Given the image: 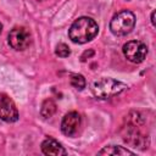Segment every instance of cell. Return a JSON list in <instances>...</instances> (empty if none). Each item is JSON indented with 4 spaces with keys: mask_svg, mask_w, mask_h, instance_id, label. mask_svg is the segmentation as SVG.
<instances>
[{
    "mask_svg": "<svg viewBox=\"0 0 156 156\" xmlns=\"http://www.w3.org/2000/svg\"><path fill=\"white\" fill-rule=\"evenodd\" d=\"M99 33L98 23L90 17L77 18L68 29L69 39L76 44H85L91 41Z\"/></svg>",
    "mask_w": 156,
    "mask_h": 156,
    "instance_id": "1",
    "label": "cell"
},
{
    "mask_svg": "<svg viewBox=\"0 0 156 156\" xmlns=\"http://www.w3.org/2000/svg\"><path fill=\"white\" fill-rule=\"evenodd\" d=\"M126 88H127V85L124 83H122L117 79H113V78H100V79L93 82V84L90 87L93 95L100 100L110 99L115 95H118Z\"/></svg>",
    "mask_w": 156,
    "mask_h": 156,
    "instance_id": "2",
    "label": "cell"
},
{
    "mask_svg": "<svg viewBox=\"0 0 156 156\" xmlns=\"http://www.w3.org/2000/svg\"><path fill=\"white\" fill-rule=\"evenodd\" d=\"M135 117L133 118V121L128 122L126 127H123V132H122V138L123 140L129 144L130 146L133 147H136L139 150H145L147 149L149 146V139L145 134H143L139 129V126L141 124L138 123V118H139V115L138 113H134Z\"/></svg>",
    "mask_w": 156,
    "mask_h": 156,
    "instance_id": "3",
    "label": "cell"
},
{
    "mask_svg": "<svg viewBox=\"0 0 156 156\" xmlns=\"http://www.w3.org/2000/svg\"><path fill=\"white\" fill-rule=\"evenodd\" d=\"M135 27V15L129 10L117 12L110 21V30L113 35L123 37L129 34Z\"/></svg>",
    "mask_w": 156,
    "mask_h": 156,
    "instance_id": "4",
    "label": "cell"
},
{
    "mask_svg": "<svg viewBox=\"0 0 156 156\" xmlns=\"http://www.w3.org/2000/svg\"><path fill=\"white\" fill-rule=\"evenodd\" d=\"M122 51L128 61L133 63H140L147 55V46L140 40H130L123 45Z\"/></svg>",
    "mask_w": 156,
    "mask_h": 156,
    "instance_id": "5",
    "label": "cell"
},
{
    "mask_svg": "<svg viewBox=\"0 0 156 156\" xmlns=\"http://www.w3.org/2000/svg\"><path fill=\"white\" fill-rule=\"evenodd\" d=\"M7 41H9L10 46L12 49H15L16 51H23L29 46V44L32 41L30 33L24 27H15L13 29L10 30Z\"/></svg>",
    "mask_w": 156,
    "mask_h": 156,
    "instance_id": "6",
    "label": "cell"
},
{
    "mask_svg": "<svg viewBox=\"0 0 156 156\" xmlns=\"http://www.w3.org/2000/svg\"><path fill=\"white\" fill-rule=\"evenodd\" d=\"M0 119L9 123L18 119V110L13 100L4 93H0Z\"/></svg>",
    "mask_w": 156,
    "mask_h": 156,
    "instance_id": "7",
    "label": "cell"
},
{
    "mask_svg": "<svg viewBox=\"0 0 156 156\" xmlns=\"http://www.w3.org/2000/svg\"><path fill=\"white\" fill-rule=\"evenodd\" d=\"M80 126V116L76 111L66 113L61 121V132L67 136H74Z\"/></svg>",
    "mask_w": 156,
    "mask_h": 156,
    "instance_id": "8",
    "label": "cell"
},
{
    "mask_svg": "<svg viewBox=\"0 0 156 156\" xmlns=\"http://www.w3.org/2000/svg\"><path fill=\"white\" fill-rule=\"evenodd\" d=\"M40 149L43 151L44 155L48 156H61V155H67V151L65 150V147L54 138H46L41 145Z\"/></svg>",
    "mask_w": 156,
    "mask_h": 156,
    "instance_id": "9",
    "label": "cell"
},
{
    "mask_svg": "<svg viewBox=\"0 0 156 156\" xmlns=\"http://www.w3.org/2000/svg\"><path fill=\"white\" fill-rule=\"evenodd\" d=\"M99 155H134L133 151L123 147V146H118V145H107L104 146L99 152Z\"/></svg>",
    "mask_w": 156,
    "mask_h": 156,
    "instance_id": "10",
    "label": "cell"
},
{
    "mask_svg": "<svg viewBox=\"0 0 156 156\" xmlns=\"http://www.w3.org/2000/svg\"><path fill=\"white\" fill-rule=\"evenodd\" d=\"M56 112V104L52 99H46L43 101L41 108H40V115L44 118H50L54 116V113Z\"/></svg>",
    "mask_w": 156,
    "mask_h": 156,
    "instance_id": "11",
    "label": "cell"
},
{
    "mask_svg": "<svg viewBox=\"0 0 156 156\" xmlns=\"http://www.w3.org/2000/svg\"><path fill=\"white\" fill-rule=\"evenodd\" d=\"M69 83L73 88H76L77 90H83L85 88V78L82 76V74H78V73H73L71 74V79H69Z\"/></svg>",
    "mask_w": 156,
    "mask_h": 156,
    "instance_id": "12",
    "label": "cell"
},
{
    "mask_svg": "<svg viewBox=\"0 0 156 156\" xmlns=\"http://www.w3.org/2000/svg\"><path fill=\"white\" fill-rule=\"evenodd\" d=\"M55 54L58 57H68L71 55V50H69V48L66 44L60 43V44H57V46L55 49Z\"/></svg>",
    "mask_w": 156,
    "mask_h": 156,
    "instance_id": "13",
    "label": "cell"
},
{
    "mask_svg": "<svg viewBox=\"0 0 156 156\" xmlns=\"http://www.w3.org/2000/svg\"><path fill=\"white\" fill-rule=\"evenodd\" d=\"M94 55H95V51H94L93 49L85 50V51L82 54V56H80V61L84 62V61H87V58H89V57H91V56H94Z\"/></svg>",
    "mask_w": 156,
    "mask_h": 156,
    "instance_id": "14",
    "label": "cell"
},
{
    "mask_svg": "<svg viewBox=\"0 0 156 156\" xmlns=\"http://www.w3.org/2000/svg\"><path fill=\"white\" fill-rule=\"evenodd\" d=\"M151 23H152V26L156 24V23H155V11L151 12Z\"/></svg>",
    "mask_w": 156,
    "mask_h": 156,
    "instance_id": "15",
    "label": "cell"
},
{
    "mask_svg": "<svg viewBox=\"0 0 156 156\" xmlns=\"http://www.w3.org/2000/svg\"><path fill=\"white\" fill-rule=\"evenodd\" d=\"M1 32H2V24L0 23V33H1Z\"/></svg>",
    "mask_w": 156,
    "mask_h": 156,
    "instance_id": "16",
    "label": "cell"
}]
</instances>
